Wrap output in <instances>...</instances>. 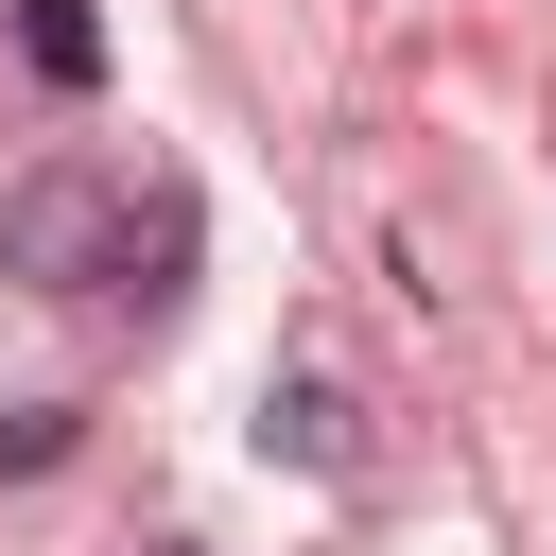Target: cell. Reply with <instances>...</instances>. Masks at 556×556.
I'll list each match as a JSON object with an SVG mask.
<instances>
[{
	"mask_svg": "<svg viewBox=\"0 0 556 556\" xmlns=\"http://www.w3.org/2000/svg\"><path fill=\"white\" fill-rule=\"evenodd\" d=\"M243 434H261V469H348V452H365V417H348V382H330V365L261 382V417H243Z\"/></svg>",
	"mask_w": 556,
	"mask_h": 556,
	"instance_id": "3957f363",
	"label": "cell"
},
{
	"mask_svg": "<svg viewBox=\"0 0 556 556\" xmlns=\"http://www.w3.org/2000/svg\"><path fill=\"white\" fill-rule=\"evenodd\" d=\"M139 556H191V539H139Z\"/></svg>",
	"mask_w": 556,
	"mask_h": 556,
	"instance_id": "8992f818",
	"label": "cell"
},
{
	"mask_svg": "<svg viewBox=\"0 0 556 556\" xmlns=\"http://www.w3.org/2000/svg\"><path fill=\"white\" fill-rule=\"evenodd\" d=\"M17 52H35V87H70V104L104 87V17H87V0H17Z\"/></svg>",
	"mask_w": 556,
	"mask_h": 556,
	"instance_id": "277c9868",
	"label": "cell"
},
{
	"mask_svg": "<svg viewBox=\"0 0 556 556\" xmlns=\"http://www.w3.org/2000/svg\"><path fill=\"white\" fill-rule=\"evenodd\" d=\"M104 243H122V174L104 156H35L0 191V278L17 295H104Z\"/></svg>",
	"mask_w": 556,
	"mask_h": 556,
	"instance_id": "6da1fadb",
	"label": "cell"
},
{
	"mask_svg": "<svg viewBox=\"0 0 556 556\" xmlns=\"http://www.w3.org/2000/svg\"><path fill=\"white\" fill-rule=\"evenodd\" d=\"M191 243H208V208H191V191H122L104 295H122V313H174V295H191Z\"/></svg>",
	"mask_w": 556,
	"mask_h": 556,
	"instance_id": "7a4b0ae2",
	"label": "cell"
},
{
	"mask_svg": "<svg viewBox=\"0 0 556 556\" xmlns=\"http://www.w3.org/2000/svg\"><path fill=\"white\" fill-rule=\"evenodd\" d=\"M35 469H70V400H17L0 417V486H35Z\"/></svg>",
	"mask_w": 556,
	"mask_h": 556,
	"instance_id": "5b68a950",
	"label": "cell"
}]
</instances>
